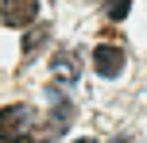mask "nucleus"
Returning a JSON list of instances; mask_svg holds the SVG:
<instances>
[{"label": "nucleus", "mask_w": 147, "mask_h": 143, "mask_svg": "<svg viewBox=\"0 0 147 143\" xmlns=\"http://www.w3.org/2000/svg\"><path fill=\"white\" fill-rule=\"evenodd\" d=\"M128 8H132V0H109V19H124Z\"/></svg>", "instance_id": "6"}, {"label": "nucleus", "mask_w": 147, "mask_h": 143, "mask_svg": "<svg viewBox=\"0 0 147 143\" xmlns=\"http://www.w3.org/2000/svg\"><path fill=\"white\" fill-rule=\"evenodd\" d=\"M78 143H93V139H78Z\"/></svg>", "instance_id": "8"}, {"label": "nucleus", "mask_w": 147, "mask_h": 143, "mask_svg": "<svg viewBox=\"0 0 147 143\" xmlns=\"http://www.w3.org/2000/svg\"><path fill=\"white\" fill-rule=\"evenodd\" d=\"M35 128V108L31 105H8L0 108V143H23Z\"/></svg>", "instance_id": "1"}, {"label": "nucleus", "mask_w": 147, "mask_h": 143, "mask_svg": "<svg viewBox=\"0 0 147 143\" xmlns=\"http://www.w3.org/2000/svg\"><path fill=\"white\" fill-rule=\"evenodd\" d=\"M47 31H51V27H47V23H43V27H35V31H31L27 39H23V50H35V46H39V43H43V39H47Z\"/></svg>", "instance_id": "7"}, {"label": "nucleus", "mask_w": 147, "mask_h": 143, "mask_svg": "<svg viewBox=\"0 0 147 143\" xmlns=\"http://www.w3.org/2000/svg\"><path fill=\"white\" fill-rule=\"evenodd\" d=\"M70 116H74V108H70V101H62V97H54V128H66L70 124Z\"/></svg>", "instance_id": "5"}, {"label": "nucleus", "mask_w": 147, "mask_h": 143, "mask_svg": "<svg viewBox=\"0 0 147 143\" xmlns=\"http://www.w3.org/2000/svg\"><path fill=\"white\" fill-rule=\"evenodd\" d=\"M51 77H54V81H62V85H78V81H81L78 58H74L70 50H58V54L51 58Z\"/></svg>", "instance_id": "4"}, {"label": "nucleus", "mask_w": 147, "mask_h": 143, "mask_svg": "<svg viewBox=\"0 0 147 143\" xmlns=\"http://www.w3.org/2000/svg\"><path fill=\"white\" fill-rule=\"evenodd\" d=\"M39 15V0H0V19L8 27H27Z\"/></svg>", "instance_id": "3"}, {"label": "nucleus", "mask_w": 147, "mask_h": 143, "mask_svg": "<svg viewBox=\"0 0 147 143\" xmlns=\"http://www.w3.org/2000/svg\"><path fill=\"white\" fill-rule=\"evenodd\" d=\"M93 70L101 77H116L120 70H124V50H120L116 43H97L93 46Z\"/></svg>", "instance_id": "2"}]
</instances>
